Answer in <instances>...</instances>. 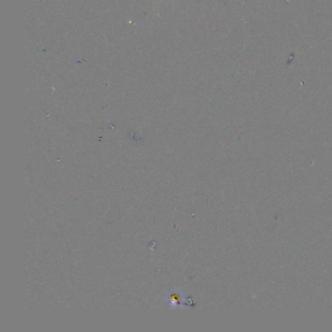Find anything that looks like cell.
<instances>
[{
  "mask_svg": "<svg viewBox=\"0 0 332 332\" xmlns=\"http://www.w3.org/2000/svg\"><path fill=\"white\" fill-rule=\"evenodd\" d=\"M165 302L169 308L177 310L183 308L184 302V296L181 291H173L165 297Z\"/></svg>",
  "mask_w": 332,
  "mask_h": 332,
  "instance_id": "cell-1",
  "label": "cell"
}]
</instances>
